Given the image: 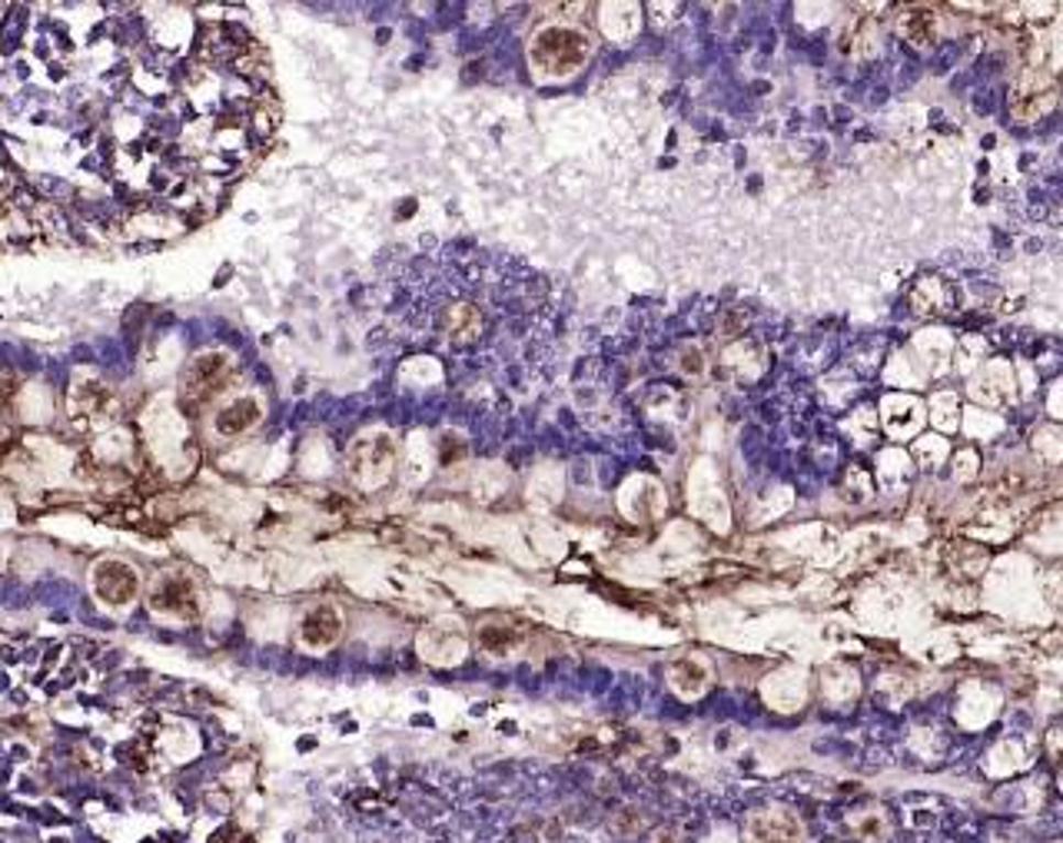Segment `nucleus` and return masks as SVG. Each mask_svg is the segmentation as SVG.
I'll list each match as a JSON object with an SVG mask.
<instances>
[{
    "instance_id": "9d476101",
    "label": "nucleus",
    "mask_w": 1063,
    "mask_h": 843,
    "mask_svg": "<svg viewBox=\"0 0 1063 843\" xmlns=\"http://www.w3.org/2000/svg\"><path fill=\"white\" fill-rule=\"evenodd\" d=\"M655 843H675V836H671V833H658V836H655Z\"/></svg>"
},
{
    "instance_id": "6e6552de",
    "label": "nucleus",
    "mask_w": 1063,
    "mask_h": 843,
    "mask_svg": "<svg viewBox=\"0 0 1063 843\" xmlns=\"http://www.w3.org/2000/svg\"><path fill=\"white\" fill-rule=\"evenodd\" d=\"M479 645L485 652H492V655H505L515 645V631H508V627H482Z\"/></svg>"
},
{
    "instance_id": "39448f33",
    "label": "nucleus",
    "mask_w": 1063,
    "mask_h": 843,
    "mask_svg": "<svg viewBox=\"0 0 1063 843\" xmlns=\"http://www.w3.org/2000/svg\"><path fill=\"white\" fill-rule=\"evenodd\" d=\"M801 830L785 813H755L745 830V843H798Z\"/></svg>"
},
{
    "instance_id": "7ed1b4c3",
    "label": "nucleus",
    "mask_w": 1063,
    "mask_h": 843,
    "mask_svg": "<svg viewBox=\"0 0 1063 843\" xmlns=\"http://www.w3.org/2000/svg\"><path fill=\"white\" fill-rule=\"evenodd\" d=\"M230 379V355L227 352H204L184 372V402H207L213 398Z\"/></svg>"
},
{
    "instance_id": "f257e3e1",
    "label": "nucleus",
    "mask_w": 1063,
    "mask_h": 843,
    "mask_svg": "<svg viewBox=\"0 0 1063 843\" xmlns=\"http://www.w3.org/2000/svg\"><path fill=\"white\" fill-rule=\"evenodd\" d=\"M150 607L156 614H166V617H180V621H190L200 614V598H197V584L194 578L180 574V571H166L153 581L150 588Z\"/></svg>"
},
{
    "instance_id": "f03ea898",
    "label": "nucleus",
    "mask_w": 1063,
    "mask_h": 843,
    "mask_svg": "<svg viewBox=\"0 0 1063 843\" xmlns=\"http://www.w3.org/2000/svg\"><path fill=\"white\" fill-rule=\"evenodd\" d=\"M90 584L94 594L110 607H123L140 594V574L123 558H100L90 571Z\"/></svg>"
},
{
    "instance_id": "423d86ee",
    "label": "nucleus",
    "mask_w": 1063,
    "mask_h": 843,
    "mask_svg": "<svg viewBox=\"0 0 1063 843\" xmlns=\"http://www.w3.org/2000/svg\"><path fill=\"white\" fill-rule=\"evenodd\" d=\"M256 421H260V405L253 398H237L227 408H220V415H217V433L233 439V436H243L246 429H253Z\"/></svg>"
},
{
    "instance_id": "20e7f679",
    "label": "nucleus",
    "mask_w": 1063,
    "mask_h": 843,
    "mask_svg": "<svg viewBox=\"0 0 1063 843\" xmlns=\"http://www.w3.org/2000/svg\"><path fill=\"white\" fill-rule=\"evenodd\" d=\"M339 631H342V621H339V614L332 611V607H313L306 617H303V624H299V638H303V645L306 648H313V652H326L329 645H336L339 642Z\"/></svg>"
},
{
    "instance_id": "1a4fd4ad",
    "label": "nucleus",
    "mask_w": 1063,
    "mask_h": 843,
    "mask_svg": "<svg viewBox=\"0 0 1063 843\" xmlns=\"http://www.w3.org/2000/svg\"><path fill=\"white\" fill-rule=\"evenodd\" d=\"M14 395H18V375L0 372V415H4V412L11 408Z\"/></svg>"
},
{
    "instance_id": "0eeeda50",
    "label": "nucleus",
    "mask_w": 1063,
    "mask_h": 843,
    "mask_svg": "<svg viewBox=\"0 0 1063 843\" xmlns=\"http://www.w3.org/2000/svg\"><path fill=\"white\" fill-rule=\"evenodd\" d=\"M704 681H708V675H704V668H701L698 661L681 658V661H675V665H671V685H675V691H678V694L694 698V694H701V691H704Z\"/></svg>"
}]
</instances>
